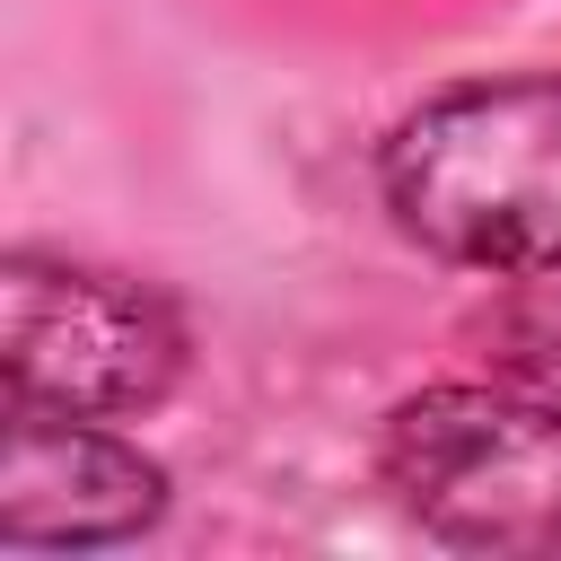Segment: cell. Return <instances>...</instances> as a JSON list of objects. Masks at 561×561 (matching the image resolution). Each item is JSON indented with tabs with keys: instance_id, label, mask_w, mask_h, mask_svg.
<instances>
[{
	"instance_id": "6da1fadb",
	"label": "cell",
	"mask_w": 561,
	"mask_h": 561,
	"mask_svg": "<svg viewBox=\"0 0 561 561\" xmlns=\"http://www.w3.org/2000/svg\"><path fill=\"white\" fill-rule=\"evenodd\" d=\"M377 184L394 228L447 263L561 272V70L438 88L394 123Z\"/></svg>"
},
{
	"instance_id": "7a4b0ae2",
	"label": "cell",
	"mask_w": 561,
	"mask_h": 561,
	"mask_svg": "<svg viewBox=\"0 0 561 561\" xmlns=\"http://www.w3.org/2000/svg\"><path fill=\"white\" fill-rule=\"evenodd\" d=\"M394 508L456 552L561 561V403L517 386H430L377 438Z\"/></svg>"
},
{
	"instance_id": "3957f363",
	"label": "cell",
	"mask_w": 561,
	"mask_h": 561,
	"mask_svg": "<svg viewBox=\"0 0 561 561\" xmlns=\"http://www.w3.org/2000/svg\"><path fill=\"white\" fill-rule=\"evenodd\" d=\"M175 368H184V324L158 289L53 254L0 263V377L18 412L123 421L149 412L175 386Z\"/></svg>"
},
{
	"instance_id": "277c9868",
	"label": "cell",
	"mask_w": 561,
	"mask_h": 561,
	"mask_svg": "<svg viewBox=\"0 0 561 561\" xmlns=\"http://www.w3.org/2000/svg\"><path fill=\"white\" fill-rule=\"evenodd\" d=\"M167 508V473L70 421V412H18L9 403V447H0V535L9 543H123Z\"/></svg>"
},
{
	"instance_id": "5b68a950",
	"label": "cell",
	"mask_w": 561,
	"mask_h": 561,
	"mask_svg": "<svg viewBox=\"0 0 561 561\" xmlns=\"http://www.w3.org/2000/svg\"><path fill=\"white\" fill-rule=\"evenodd\" d=\"M482 342L500 351V368H508L517 386H535V394L561 403V289H552V280L526 289V298H508V307H491Z\"/></svg>"
}]
</instances>
